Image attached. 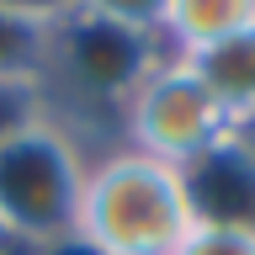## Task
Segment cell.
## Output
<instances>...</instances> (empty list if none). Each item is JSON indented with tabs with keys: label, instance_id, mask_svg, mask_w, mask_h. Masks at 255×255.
Returning a JSON list of instances; mask_svg holds the SVG:
<instances>
[{
	"label": "cell",
	"instance_id": "1",
	"mask_svg": "<svg viewBox=\"0 0 255 255\" xmlns=\"http://www.w3.org/2000/svg\"><path fill=\"white\" fill-rule=\"evenodd\" d=\"M159 59H165L159 37L112 27V21H96V16L75 11V5H64L53 16V43H48V69H43L48 117L64 133H75L85 143V154L96 159L91 123H107V138L117 143L128 101L154 75Z\"/></svg>",
	"mask_w": 255,
	"mask_h": 255
},
{
	"label": "cell",
	"instance_id": "2",
	"mask_svg": "<svg viewBox=\"0 0 255 255\" xmlns=\"http://www.w3.org/2000/svg\"><path fill=\"white\" fill-rule=\"evenodd\" d=\"M186 170L159 165L138 149H107L91 159L85 197H80V245L96 255H175V245L191 234Z\"/></svg>",
	"mask_w": 255,
	"mask_h": 255
},
{
	"label": "cell",
	"instance_id": "3",
	"mask_svg": "<svg viewBox=\"0 0 255 255\" xmlns=\"http://www.w3.org/2000/svg\"><path fill=\"white\" fill-rule=\"evenodd\" d=\"M91 154L53 117L0 143V229L21 255L59 250L80 234Z\"/></svg>",
	"mask_w": 255,
	"mask_h": 255
},
{
	"label": "cell",
	"instance_id": "4",
	"mask_svg": "<svg viewBox=\"0 0 255 255\" xmlns=\"http://www.w3.org/2000/svg\"><path fill=\"white\" fill-rule=\"evenodd\" d=\"M229 138H234V123L223 117V107L207 96V85L181 53H165L154 64V75L133 91L123 128H117V143L159 159V165H175V170L202 165Z\"/></svg>",
	"mask_w": 255,
	"mask_h": 255
},
{
	"label": "cell",
	"instance_id": "5",
	"mask_svg": "<svg viewBox=\"0 0 255 255\" xmlns=\"http://www.w3.org/2000/svg\"><path fill=\"white\" fill-rule=\"evenodd\" d=\"M191 69L197 80L207 85V96L223 107L229 123H250L255 117V27L234 32V37H223V43L202 48V53H191Z\"/></svg>",
	"mask_w": 255,
	"mask_h": 255
},
{
	"label": "cell",
	"instance_id": "6",
	"mask_svg": "<svg viewBox=\"0 0 255 255\" xmlns=\"http://www.w3.org/2000/svg\"><path fill=\"white\" fill-rule=\"evenodd\" d=\"M245 27H255V0H170L159 43H165V53L191 59Z\"/></svg>",
	"mask_w": 255,
	"mask_h": 255
},
{
	"label": "cell",
	"instance_id": "7",
	"mask_svg": "<svg viewBox=\"0 0 255 255\" xmlns=\"http://www.w3.org/2000/svg\"><path fill=\"white\" fill-rule=\"evenodd\" d=\"M53 16L59 11L0 0V80H43L48 43H53Z\"/></svg>",
	"mask_w": 255,
	"mask_h": 255
},
{
	"label": "cell",
	"instance_id": "8",
	"mask_svg": "<svg viewBox=\"0 0 255 255\" xmlns=\"http://www.w3.org/2000/svg\"><path fill=\"white\" fill-rule=\"evenodd\" d=\"M69 5L96 16V21L143 32V37H159V32H165V11H170V0H69Z\"/></svg>",
	"mask_w": 255,
	"mask_h": 255
},
{
	"label": "cell",
	"instance_id": "9",
	"mask_svg": "<svg viewBox=\"0 0 255 255\" xmlns=\"http://www.w3.org/2000/svg\"><path fill=\"white\" fill-rule=\"evenodd\" d=\"M175 255H255V229L223 223V218H197L191 234L175 245Z\"/></svg>",
	"mask_w": 255,
	"mask_h": 255
},
{
	"label": "cell",
	"instance_id": "10",
	"mask_svg": "<svg viewBox=\"0 0 255 255\" xmlns=\"http://www.w3.org/2000/svg\"><path fill=\"white\" fill-rule=\"evenodd\" d=\"M48 117L43 80H0V143Z\"/></svg>",
	"mask_w": 255,
	"mask_h": 255
},
{
	"label": "cell",
	"instance_id": "11",
	"mask_svg": "<svg viewBox=\"0 0 255 255\" xmlns=\"http://www.w3.org/2000/svg\"><path fill=\"white\" fill-rule=\"evenodd\" d=\"M234 149H239V154H245V159L255 165V117H250V123H239V128H234Z\"/></svg>",
	"mask_w": 255,
	"mask_h": 255
},
{
	"label": "cell",
	"instance_id": "12",
	"mask_svg": "<svg viewBox=\"0 0 255 255\" xmlns=\"http://www.w3.org/2000/svg\"><path fill=\"white\" fill-rule=\"evenodd\" d=\"M0 255H21V250L11 245V239H5V229H0Z\"/></svg>",
	"mask_w": 255,
	"mask_h": 255
}]
</instances>
